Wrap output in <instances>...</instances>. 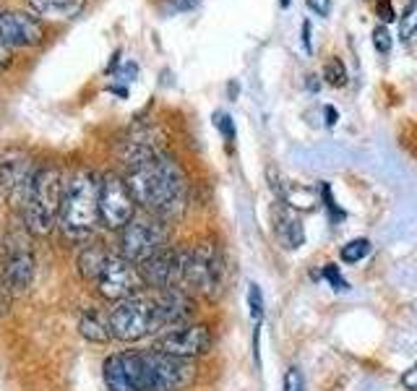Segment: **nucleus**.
I'll list each match as a JSON object with an SVG mask.
<instances>
[{"label":"nucleus","instance_id":"obj_1","mask_svg":"<svg viewBox=\"0 0 417 391\" xmlns=\"http://www.w3.org/2000/svg\"><path fill=\"white\" fill-rule=\"evenodd\" d=\"M126 183L136 204L146 209V214H154L167 222V219L180 216L185 209V196H188L185 175L169 156L162 154L146 165L128 170Z\"/></svg>","mask_w":417,"mask_h":391},{"label":"nucleus","instance_id":"obj_2","mask_svg":"<svg viewBox=\"0 0 417 391\" xmlns=\"http://www.w3.org/2000/svg\"><path fill=\"white\" fill-rule=\"evenodd\" d=\"M100 225V180L79 170L66 180L58 227L68 243H86Z\"/></svg>","mask_w":417,"mask_h":391},{"label":"nucleus","instance_id":"obj_3","mask_svg":"<svg viewBox=\"0 0 417 391\" xmlns=\"http://www.w3.org/2000/svg\"><path fill=\"white\" fill-rule=\"evenodd\" d=\"M66 193V177L58 165H42L37 170L29 201L24 206V227L31 237H47L58 227L60 206Z\"/></svg>","mask_w":417,"mask_h":391},{"label":"nucleus","instance_id":"obj_4","mask_svg":"<svg viewBox=\"0 0 417 391\" xmlns=\"http://www.w3.org/2000/svg\"><path fill=\"white\" fill-rule=\"evenodd\" d=\"M183 253V282L180 287L188 293L214 297L225 279V261L214 243H199L180 251Z\"/></svg>","mask_w":417,"mask_h":391},{"label":"nucleus","instance_id":"obj_5","mask_svg":"<svg viewBox=\"0 0 417 391\" xmlns=\"http://www.w3.org/2000/svg\"><path fill=\"white\" fill-rule=\"evenodd\" d=\"M109 329L120 342H139L157 332V305L154 295H133L128 300L115 303L109 311Z\"/></svg>","mask_w":417,"mask_h":391},{"label":"nucleus","instance_id":"obj_6","mask_svg":"<svg viewBox=\"0 0 417 391\" xmlns=\"http://www.w3.org/2000/svg\"><path fill=\"white\" fill-rule=\"evenodd\" d=\"M167 225L154 214L133 216L128 225L120 230V256L130 264H144L146 258L167 248Z\"/></svg>","mask_w":417,"mask_h":391},{"label":"nucleus","instance_id":"obj_7","mask_svg":"<svg viewBox=\"0 0 417 391\" xmlns=\"http://www.w3.org/2000/svg\"><path fill=\"white\" fill-rule=\"evenodd\" d=\"M0 269H3V276H6L13 297L29 293L34 274H37V258H34V248H31V235L24 225L8 235V240L3 245Z\"/></svg>","mask_w":417,"mask_h":391},{"label":"nucleus","instance_id":"obj_8","mask_svg":"<svg viewBox=\"0 0 417 391\" xmlns=\"http://www.w3.org/2000/svg\"><path fill=\"white\" fill-rule=\"evenodd\" d=\"M190 360L172 357L167 352H141V386L144 391H183L193 381Z\"/></svg>","mask_w":417,"mask_h":391},{"label":"nucleus","instance_id":"obj_9","mask_svg":"<svg viewBox=\"0 0 417 391\" xmlns=\"http://www.w3.org/2000/svg\"><path fill=\"white\" fill-rule=\"evenodd\" d=\"M40 167L34 165L29 152L24 149H3L0 152V191L16 212H24L29 201L31 186Z\"/></svg>","mask_w":417,"mask_h":391},{"label":"nucleus","instance_id":"obj_10","mask_svg":"<svg viewBox=\"0 0 417 391\" xmlns=\"http://www.w3.org/2000/svg\"><path fill=\"white\" fill-rule=\"evenodd\" d=\"M136 216V198L126 177L105 175L100 180V222L107 230H123Z\"/></svg>","mask_w":417,"mask_h":391},{"label":"nucleus","instance_id":"obj_11","mask_svg":"<svg viewBox=\"0 0 417 391\" xmlns=\"http://www.w3.org/2000/svg\"><path fill=\"white\" fill-rule=\"evenodd\" d=\"M97 293L105 300L120 303V300H128L133 295H141V290L146 287L141 279V272L136 264H130L128 258H123L120 253H112L109 261L102 269L100 279H97Z\"/></svg>","mask_w":417,"mask_h":391},{"label":"nucleus","instance_id":"obj_12","mask_svg":"<svg viewBox=\"0 0 417 391\" xmlns=\"http://www.w3.org/2000/svg\"><path fill=\"white\" fill-rule=\"evenodd\" d=\"M208 347H211V334L204 323H185L178 329H169L154 344V350L167 352L172 357H183V360L199 357L208 352Z\"/></svg>","mask_w":417,"mask_h":391},{"label":"nucleus","instance_id":"obj_13","mask_svg":"<svg viewBox=\"0 0 417 391\" xmlns=\"http://www.w3.org/2000/svg\"><path fill=\"white\" fill-rule=\"evenodd\" d=\"M139 272L144 284L151 287L154 293L180 287V282H183V253L175 248H165L151 258H146L144 264H139Z\"/></svg>","mask_w":417,"mask_h":391},{"label":"nucleus","instance_id":"obj_14","mask_svg":"<svg viewBox=\"0 0 417 391\" xmlns=\"http://www.w3.org/2000/svg\"><path fill=\"white\" fill-rule=\"evenodd\" d=\"M42 24L26 10L0 8V42L6 47H31L42 42Z\"/></svg>","mask_w":417,"mask_h":391},{"label":"nucleus","instance_id":"obj_15","mask_svg":"<svg viewBox=\"0 0 417 391\" xmlns=\"http://www.w3.org/2000/svg\"><path fill=\"white\" fill-rule=\"evenodd\" d=\"M107 391H144L141 386V352H115L102 365Z\"/></svg>","mask_w":417,"mask_h":391},{"label":"nucleus","instance_id":"obj_16","mask_svg":"<svg viewBox=\"0 0 417 391\" xmlns=\"http://www.w3.org/2000/svg\"><path fill=\"white\" fill-rule=\"evenodd\" d=\"M154 305H157V332L159 329H178L185 326L193 316V300L190 293L183 287H172L165 293H154Z\"/></svg>","mask_w":417,"mask_h":391},{"label":"nucleus","instance_id":"obj_17","mask_svg":"<svg viewBox=\"0 0 417 391\" xmlns=\"http://www.w3.org/2000/svg\"><path fill=\"white\" fill-rule=\"evenodd\" d=\"M118 156H120V162L126 165V170L146 165L151 159L162 156L159 136L151 128H136V131H130L128 136L118 144Z\"/></svg>","mask_w":417,"mask_h":391},{"label":"nucleus","instance_id":"obj_18","mask_svg":"<svg viewBox=\"0 0 417 391\" xmlns=\"http://www.w3.org/2000/svg\"><path fill=\"white\" fill-rule=\"evenodd\" d=\"M109 251L100 243H84V248L79 251V258H76V269H79V276L86 279V282H97L100 279L102 269L109 261Z\"/></svg>","mask_w":417,"mask_h":391},{"label":"nucleus","instance_id":"obj_19","mask_svg":"<svg viewBox=\"0 0 417 391\" xmlns=\"http://www.w3.org/2000/svg\"><path fill=\"white\" fill-rule=\"evenodd\" d=\"M274 230H277L279 243L285 245V248H289V251H292V248H300V245L305 243V230L300 225V219L295 214L285 212V209L277 212V225H274Z\"/></svg>","mask_w":417,"mask_h":391},{"label":"nucleus","instance_id":"obj_20","mask_svg":"<svg viewBox=\"0 0 417 391\" xmlns=\"http://www.w3.org/2000/svg\"><path fill=\"white\" fill-rule=\"evenodd\" d=\"M79 334L84 337V339H89V342H94V344L109 342V337H112V329H109V318H105V316H102V313H97V311L81 313Z\"/></svg>","mask_w":417,"mask_h":391},{"label":"nucleus","instance_id":"obj_21","mask_svg":"<svg viewBox=\"0 0 417 391\" xmlns=\"http://www.w3.org/2000/svg\"><path fill=\"white\" fill-rule=\"evenodd\" d=\"M279 191L285 196V204H289L292 209H298V212H310V209H316L318 204V196L313 188L287 183V186H279Z\"/></svg>","mask_w":417,"mask_h":391},{"label":"nucleus","instance_id":"obj_22","mask_svg":"<svg viewBox=\"0 0 417 391\" xmlns=\"http://www.w3.org/2000/svg\"><path fill=\"white\" fill-rule=\"evenodd\" d=\"M29 6L34 8L37 16L45 19H63L79 8V0H29Z\"/></svg>","mask_w":417,"mask_h":391},{"label":"nucleus","instance_id":"obj_23","mask_svg":"<svg viewBox=\"0 0 417 391\" xmlns=\"http://www.w3.org/2000/svg\"><path fill=\"white\" fill-rule=\"evenodd\" d=\"M399 39L404 45H412L417 39V0H409L402 19H399Z\"/></svg>","mask_w":417,"mask_h":391},{"label":"nucleus","instance_id":"obj_24","mask_svg":"<svg viewBox=\"0 0 417 391\" xmlns=\"http://www.w3.org/2000/svg\"><path fill=\"white\" fill-rule=\"evenodd\" d=\"M367 253H370V240H367V237H358V240H349V243L342 248V261H344V264H358Z\"/></svg>","mask_w":417,"mask_h":391},{"label":"nucleus","instance_id":"obj_25","mask_svg":"<svg viewBox=\"0 0 417 391\" xmlns=\"http://www.w3.org/2000/svg\"><path fill=\"white\" fill-rule=\"evenodd\" d=\"M248 311L253 323L259 326L261 318H264V293H261V287L256 282L248 284Z\"/></svg>","mask_w":417,"mask_h":391},{"label":"nucleus","instance_id":"obj_26","mask_svg":"<svg viewBox=\"0 0 417 391\" xmlns=\"http://www.w3.org/2000/svg\"><path fill=\"white\" fill-rule=\"evenodd\" d=\"M324 78H326L331 87H342V84L347 81V68H344V63H342L339 58L326 60V66H324Z\"/></svg>","mask_w":417,"mask_h":391},{"label":"nucleus","instance_id":"obj_27","mask_svg":"<svg viewBox=\"0 0 417 391\" xmlns=\"http://www.w3.org/2000/svg\"><path fill=\"white\" fill-rule=\"evenodd\" d=\"M321 276H324V279H326V282L331 284L334 290H342V293H344V290H349L347 279H344V276L339 274V269L334 264H328L326 269H324V274H321Z\"/></svg>","mask_w":417,"mask_h":391},{"label":"nucleus","instance_id":"obj_28","mask_svg":"<svg viewBox=\"0 0 417 391\" xmlns=\"http://www.w3.org/2000/svg\"><path fill=\"white\" fill-rule=\"evenodd\" d=\"M285 391H305V378L300 368H287L285 373Z\"/></svg>","mask_w":417,"mask_h":391},{"label":"nucleus","instance_id":"obj_29","mask_svg":"<svg viewBox=\"0 0 417 391\" xmlns=\"http://www.w3.org/2000/svg\"><path fill=\"white\" fill-rule=\"evenodd\" d=\"M373 45H376L378 52H391V34H388L386 27H376L373 29Z\"/></svg>","mask_w":417,"mask_h":391},{"label":"nucleus","instance_id":"obj_30","mask_svg":"<svg viewBox=\"0 0 417 391\" xmlns=\"http://www.w3.org/2000/svg\"><path fill=\"white\" fill-rule=\"evenodd\" d=\"M214 123H217V128L222 131V136L227 138V141H232V138H235V123H232V117H229V115H225V112H217Z\"/></svg>","mask_w":417,"mask_h":391},{"label":"nucleus","instance_id":"obj_31","mask_svg":"<svg viewBox=\"0 0 417 391\" xmlns=\"http://www.w3.org/2000/svg\"><path fill=\"white\" fill-rule=\"evenodd\" d=\"M321 196H324V201H326V209L331 212V219H342V216H344V212H342V209H337L334 198H331V188H328L326 183L321 186Z\"/></svg>","mask_w":417,"mask_h":391},{"label":"nucleus","instance_id":"obj_32","mask_svg":"<svg viewBox=\"0 0 417 391\" xmlns=\"http://www.w3.org/2000/svg\"><path fill=\"white\" fill-rule=\"evenodd\" d=\"M308 3V8L318 16H328L331 13V0H305Z\"/></svg>","mask_w":417,"mask_h":391},{"label":"nucleus","instance_id":"obj_33","mask_svg":"<svg viewBox=\"0 0 417 391\" xmlns=\"http://www.w3.org/2000/svg\"><path fill=\"white\" fill-rule=\"evenodd\" d=\"M402 386L407 391H417V362L409 368V371H404V376H402Z\"/></svg>","mask_w":417,"mask_h":391},{"label":"nucleus","instance_id":"obj_34","mask_svg":"<svg viewBox=\"0 0 417 391\" xmlns=\"http://www.w3.org/2000/svg\"><path fill=\"white\" fill-rule=\"evenodd\" d=\"M378 16L384 19V24L394 21V8H391V0H378Z\"/></svg>","mask_w":417,"mask_h":391},{"label":"nucleus","instance_id":"obj_35","mask_svg":"<svg viewBox=\"0 0 417 391\" xmlns=\"http://www.w3.org/2000/svg\"><path fill=\"white\" fill-rule=\"evenodd\" d=\"M201 0H169V8L172 10H193Z\"/></svg>","mask_w":417,"mask_h":391},{"label":"nucleus","instance_id":"obj_36","mask_svg":"<svg viewBox=\"0 0 417 391\" xmlns=\"http://www.w3.org/2000/svg\"><path fill=\"white\" fill-rule=\"evenodd\" d=\"M303 47H305V52H313V42H310V21H303Z\"/></svg>","mask_w":417,"mask_h":391},{"label":"nucleus","instance_id":"obj_37","mask_svg":"<svg viewBox=\"0 0 417 391\" xmlns=\"http://www.w3.org/2000/svg\"><path fill=\"white\" fill-rule=\"evenodd\" d=\"M10 66V47H6L3 42H0V73Z\"/></svg>","mask_w":417,"mask_h":391},{"label":"nucleus","instance_id":"obj_38","mask_svg":"<svg viewBox=\"0 0 417 391\" xmlns=\"http://www.w3.org/2000/svg\"><path fill=\"white\" fill-rule=\"evenodd\" d=\"M324 112H326V123H328V126H334V123H337V110H334V108H326Z\"/></svg>","mask_w":417,"mask_h":391},{"label":"nucleus","instance_id":"obj_39","mask_svg":"<svg viewBox=\"0 0 417 391\" xmlns=\"http://www.w3.org/2000/svg\"><path fill=\"white\" fill-rule=\"evenodd\" d=\"M308 89H313V91H316V89H318V84H316V76H308Z\"/></svg>","mask_w":417,"mask_h":391},{"label":"nucleus","instance_id":"obj_40","mask_svg":"<svg viewBox=\"0 0 417 391\" xmlns=\"http://www.w3.org/2000/svg\"><path fill=\"white\" fill-rule=\"evenodd\" d=\"M279 3H282V6H285V8H287V6H289V0H279Z\"/></svg>","mask_w":417,"mask_h":391}]
</instances>
